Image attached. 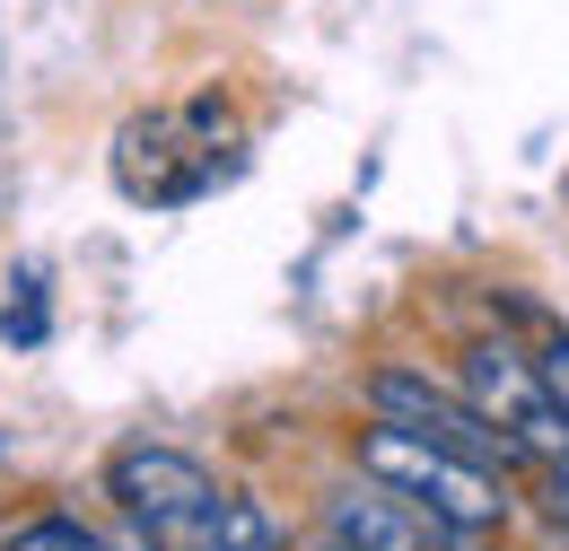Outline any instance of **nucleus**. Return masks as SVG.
<instances>
[{
  "label": "nucleus",
  "instance_id": "1",
  "mask_svg": "<svg viewBox=\"0 0 569 551\" xmlns=\"http://www.w3.org/2000/svg\"><path fill=\"white\" fill-rule=\"evenodd\" d=\"M359 473L368 482H386L395 499H412L429 525H447V534H491L499 517H508V499L482 464H465V455H447V447H429L412 429H395V420H377V429H359Z\"/></svg>",
  "mask_w": 569,
  "mask_h": 551
},
{
  "label": "nucleus",
  "instance_id": "2",
  "mask_svg": "<svg viewBox=\"0 0 569 551\" xmlns=\"http://www.w3.org/2000/svg\"><path fill=\"white\" fill-rule=\"evenodd\" d=\"M465 394H473V412L491 420L526 464L569 473V412H561V394L543 385V368H535L526 350L473 342V350H465Z\"/></svg>",
  "mask_w": 569,
  "mask_h": 551
},
{
  "label": "nucleus",
  "instance_id": "3",
  "mask_svg": "<svg viewBox=\"0 0 569 551\" xmlns=\"http://www.w3.org/2000/svg\"><path fill=\"white\" fill-rule=\"evenodd\" d=\"M106 490L123 499V517L141 525L149 543H167V551L193 543L202 517H211V499H219V482L193 455H176V447H123V455L106 464Z\"/></svg>",
  "mask_w": 569,
  "mask_h": 551
},
{
  "label": "nucleus",
  "instance_id": "4",
  "mask_svg": "<svg viewBox=\"0 0 569 551\" xmlns=\"http://www.w3.org/2000/svg\"><path fill=\"white\" fill-rule=\"evenodd\" d=\"M368 412L412 429V438H429V447H447V455H465V464H482V473H491V464H517V447L473 412V394L429 385L421 368H377V377H368Z\"/></svg>",
  "mask_w": 569,
  "mask_h": 551
},
{
  "label": "nucleus",
  "instance_id": "5",
  "mask_svg": "<svg viewBox=\"0 0 569 551\" xmlns=\"http://www.w3.org/2000/svg\"><path fill=\"white\" fill-rule=\"evenodd\" d=\"M429 525L412 499H395L386 482H368L359 473L351 490H333L325 499V543H351V551H429Z\"/></svg>",
  "mask_w": 569,
  "mask_h": 551
},
{
  "label": "nucleus",
  "instance_id": "6",
  "mask_svg": "<svg viewBox=\"0 0 569 551\" xmlns=\"http://www.w3.org/2000/svg\"><path fill=\"white\" fill-rule=\"evenodd\" d=\"M184 551H281V525H272V508H263V499L219 490L211 517H202V534H193Z\"/></svg>",
  "mask_w": 569,
  "mask_h": 551
},
{
  "label": "nucleus",
  "instance_id": "7",
  "mask_svg": "<svg viewBox=\"0 0 569 551\" xmlns=\"http://www.w3.org/2000/svg\"><path fill=\"white\" fill-rule=\"evenodd\" d=\"M0 551H114L97 525H79V517H36V525H18Z\"/></svg>",
  "mask_w": 569,
  "mask_h": 551
},
{
  "label": "nucleus",
  "instance_id": "8",
  "mask_svg": "<svg viewBox=\"0 0 569 551\" xmlns=\"http://www.w3.org/2000/svg\"><path fill=\"white\" fill-rule=\"evenodd\" d=\"M535 368H543V385L561 394V412H569V342H552V350H543V359H535Z\"/></svg>",
  "mask_w": 569,
  "mask_h": 551
},
{
  "label": "nucleus",
  "instance_id": "9",
  "mask_svg": "<svg viewBox=\"0 0 569 551\" xmlns=\"http://www.w3.org/2000/svg\"><path fill=\"white\" fill-rule=\"evenodd\" d=\"M552 517L569 525V473H552Z\"/></svg>",
  "mask_w": 569,
  "mask_h": 551
},
{
  "label": "nucleus",
  "instance_id": "10",
  "mask_svg": "<svg viewBox=\"0 0 569 551\" xmlns=\"http://www.w3.org/2000/svg\"><path fill=\"white\" fill-rule=\"evenodd\" d=\"M325 551H351V543H325Z\"/></svg>",
  "mask_w": 569,
  "mask_h": 551
}]
</instances>
